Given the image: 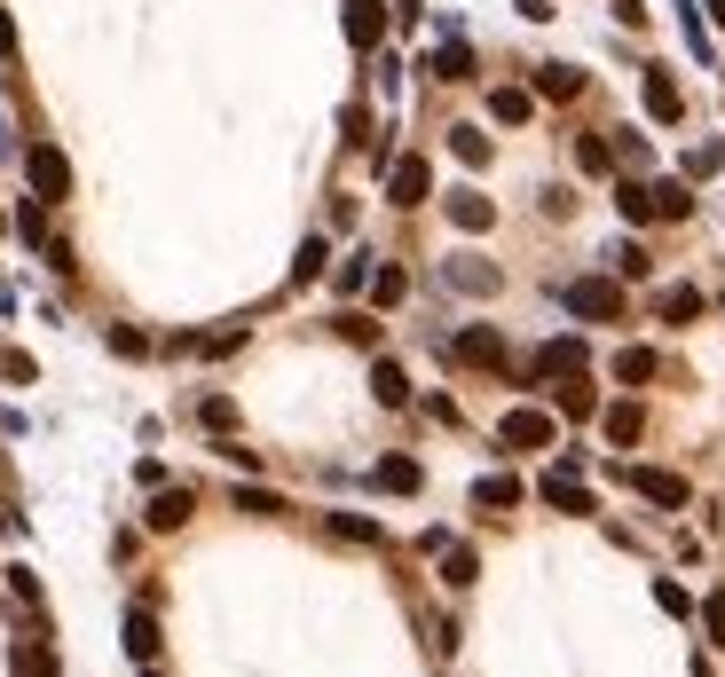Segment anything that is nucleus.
I'll return each mask as SVG.
<instances>
[{
  "mask_svg": "<svg viewBox=\"0 0 725 677\" xmlns=\"http://www.w3.org/2000/svg\"><path fill=\"white\" fill-rule=\"evenodd\" d=\"M537 496L552 504V513H591V489H583V457H560L544 481H537Z\"/></svg>",
  "mask_w": 725,
  "mask_h": 677,
  "instance_id": "obj_4",
  "label": "nucleus"
},
{
  "mask_svg": "<svg viewBox=\"0 0 725 677\" xmlns=\"http://www.w3.org/2000/svg\"><path fill=\"white\" fill-rule=\"evenodd\" d=\"M426 72H434V79H474V48L466 40H442L434 56H426Z\"/></svg>",
  "mask_w": 725,
  "mask_h": 677,
  "instance_id": "obj_18",
  "label": "nucleus"
},
{
  "mask_svg": "<svg viewBox=\"0 0 725 677\" xmlns=\"http://www.w3.org/2000/svg\"><path fill=\"white\" fill-rule=\"evenodd\" d=\"M623 481H631L647 504H663V513H678V504H686V481H678V472H663V465H631Z\"/></svg>",
  "mask_w": 725,
  "mask_h": 677,
  "instance_id": "obj_8",
  "label": "nucleus"
},
{
  "mask_svg": "<svg viewBox=\"0 0 725 677\" xmlns=\"http://www.w3.org/2000/svg\"><path fill=\"white\" fill-rule=\"evenodd\" d=\"M702 308H710V299L695 284H663V299H654V316H663V323H702Z\"/></svg>",
  "mask_w": 725,
  "mask_h": 677,
  "instance_id": "obj_13",
  "label": "nucleus"
},
{
  "mask_svg": "<svg viewBox=\"0 0 725 677\" xmlns=\"http://www.w3.org/2000/svg\"><path fill=\"white\" fill-rule=\"evenodd\" d=\"M24 182H32L40 206H63V197H72V158H63L56 143H32L24 150Z\"/></svg>",
  "mask_w": 725,
  "mask_h": 677,
  "instance_id": "obj_1",
  "label": "nucleus"
},
{
  "mask_svg": "<svg viewBox=\"0 0 725 677\" xmlns=\"http://www.w3.org/2000/svg\"><path fill=\"white\" fill-rule=\"evenodd\" d=\"M615 206H623V221L639 229V221H654V189H647V182H623V189H615Z\"/></svg>",
  "mask_w": 725,
  "mask_h": 677,
  "instance_id": "obj_30",
  "label": "nucleus"
},
{
  "mask_svg": "<svg viewBox=\"0 0 725 677\" xmlns=\"http://www.w3.org/2000/svg\"><path fill=\"white\" fill-rule=\"evenodd\" d=\"M426 189H434L426 158H394V165H386V206H426Z\"/></svg>",
  "mask_w": 725,
  "mask_h": 677,
  "instance_id": "obj_7",
  "label": "nucleus"
},
{
  "mask_svg": "<svg viewBox=\"0 0 725 677\" xmlns=\"http://www.w3.org/2000/svg\"><path fill=\"white\" fill-rule=\"evenodd\" d=\"M237 513H253V520H277V513H284V496H277V489H253V481H245V489H237Z\"/></svg>",
  "mask_w": 725,
  "mask_h": 677,
  "instance_id": "obj_35",
  "label": "nucleus"
},
{
  "mask_svg": "<svg viewBox=\"0 0 725 677\" xmlns=\"http://www.w3.org/2000/svg\"><path fill=\"white\" fill-rule=\"evenodd\" d=\"M362 292H371L379 308H403V292H410V276H403V268H371V284H362Z\"/></svg>",
  "mask_w": 725,
  "mask_h": 677,
  "instance_id": "obj_28",
  "label": "nucleus"
},
{
  "mask_svg": "<svg viewBox=\"0 0 725 677\" xmlns=\"http://www.w3.org/2000/svg\"><path fill=\"white\" fill-rule=\"evenodd\" d=\"M654 189V221H686V213H695V189H686V182H647Z\"/></svg>",
  "mask_w": 725,
  "mask_h": 677,
  "instance_id": "obj_22",
  "label": "nucleus"
},
{
  "mask_svg": "<svg viewBox=\"0 0 725 677\" xmlns=\"http://www.w3.org/2000/svg\"><path fill=\"white\" fill-rule=\"evenodd\" d=\"M371 394L386 402V410H403V402H410V379H403V362H386V355H379V362H371Z\"/></svg>",
  "mask_w": 725,
  "mask_h": 677,
  "instance_id": "obj_19",
  "label": "nucleus"
},
{
  "mask_svg": "<svg viewBox=\"0 0 725 677\" xmlns=\"http://www.w3.org/2000/svg\"><path fill=\"white\" fill-rule=\"evenodd\" d=\"M450 355L466 362V370H505V362H513V355H505V331H497V323H466V331L450 338Z\"/></svg>",
  "mask_w": 725,
  "mask_h": 677,
  "instance_id": "obj_3",
  "label": "nucleus"
},
{
  "mask_svg": "<svg viewBox=\"0 0 725 677\" xmlns=\"http://www.w3.org/2000/svg\"><path fill=\"white\" fill-rule=\"evenodd\" d=\"M0 229H9V213H0Z\"/></svg>",
  "mask_w": 725,
  "mask_h": 677,
  "instance_id": "obj_49",
  "label": "nucleus"
},
{
  "mask_svg": "<svg viewBox=\"0 0 725 677\" xmlns=\"http://www.w3.org/2000/svg\"><path fill=\"white\" fill-rule=\"evenodd\" d=\"M489 119H497V126H529L537 119V95L529 87H497V95H489Z\"/></svg>",
  "mask_w": 725,
  "mask_h": 677,
  "instance_id": "obj_14",
  "label": "nucleus"
},
{
  "mask_svg": "<svg viewBox=\"0 0 725 677\" xmlns=\"http://www.w3.org/2000/svg\"><path fill=\"white\" fill-rule=\"evenodd\" d=\"M710 16H717V24H725V0H710Z\"/></svg>",
  "mask_w": 725,
  "mask_h": 677,
  "instance_id": "obj_47",
  "label": "nucleus"
},
{
  "mask_svg": "<svg viewBox=\"0 0 725 677\" xmlns=\"http://www.w3.org/2000/svg\"><path fill=\"white\" fill-rule=\"evenodd\" d=\"M16 236H24V245H56V236H48V206H40V197H24V213H16Z\"/></svg>",
  "mask_w": 725,
  "mask_h": 677,
  "instance_id": "obj_29",
  "label": "nucleus"
},
{
  "mask_svg": "<svg viewBox=\"0 0 725 677\" xmlns=\"http://www.w3.org/2000/svg\"><path fill=\"white\" fill-rule=\"evenodd\" d=\"M143 677H158V669H150V662H143Z\"/></svg>",
  "mask_w": 725,
  "mask_h": 677,
  "instance_id": "obj_48",
  "label": "nucleus"
},
{
  "mask_svg": "<svg viewBox=\"0 0 725 677\" xmlns=\"http://www.w3.org/2000/svg\"><path fill=\"white\" fill-rule=\"evenodd\" d=\"M568 316L615 323V316H623V284H615V276H576V284H568Z\"/></svg>",
  "mask_w": 725,
  "mask_h": 677,
  "instance_id": "obj_2",
  "label": "nucleus"
},
{
  "mask_svg": "<svg viewBox=\"0 0 725 677\" xmlns=\"http://www.w3.org/2000/svg\"><path fill=\"white\" fill-rule=\"evenodd\" d=\"M323 260H332V245H323V236H308L300 260H292V284H316V276H323Z\"/></svg>",
  "mask_w": 725,
  "mask_h": 677,
  "instance_id": "obj_34",
  "label": "nucleus"
},
{
  "mask_svg": "<svg viewBox=\"0 0 725 677\" xmlns=\"http://www.w3.org/2000/svg\"><path fill=\"white\" fill-rule=\"evenodd\" d=\"M9 591H16L24 606H40V575H32V567H9Z\"/></svg>",
  "mask_w": 725,
  "mask_h": 677,
  "instance_id": "obj_43",
  "label": "nucleus"
},
{
  "mask_svg": "<svg viewBox=\"0 0 725 677\" xmlns=\"http://www.w3.org/2000/svg\"><path fill=\"white\" fill-rule=\"evenodd\" d=\"M379 24H386L379 0H347V40H355V48H379Z\"/></svg>",
  "mask_w": 725,
  "mask_h": 677,
  "instance_id": "obj_21",
  "label": "nucleus"
},
{
  "mask_svg": "<svg viewBox=\"0 0 725 677\" xmlns=\"http://www.w3.org/2000/svg\"><path fill=\"white\" fill-rule=\"evenodd\" d=\"M654 606H663V615H695V599H686L678 583H654Z\"/></svg>",
  "mask_w": 725,
  "mask_h": 677,
  "instance_id": "obj_42",
  "label": "nucleus"
},
{
  "mask_svg": "<svg viewBox=\"0 0 725 677\" xmlns=\"http://www.w3.org/2000/svg\"><path fill=\"white\" fill-rule=\"evenodd\" d=\"M576 370H591L583 338H544V347L529 355V379H576Z\"/></svg>",
  "mask_w": 725,
  "mask_h": 677,
  "instance_id": "obj_5",
  "label": "nucleus"
},
{
  "mask_svg": "<svg viewBox=\"0 0 725 677\" xmlns=\"http://www.w3.org/2000/svg\"><path fill=\"white\" fill-rule=\"evenodd\" d=\"M552 433H560V418H552V410H505L497 442H505V450H552Z\"/></svg>",
  "mask_w": 725,
  "mask_h": 677,
  "instance_id": "obj_6",
  "label": "nucleus"
},
{
  "mask_svg": "<svg viewBox=\"0 0 725 677\" xmlns=\"http://www.w3.org/2000/svg\"><path fill=\"white\" fill-rule=\"evenodd\" d=\"M245 331H206V338H182V355H237Z\"/></svg>",
  "mask_w": 725,
  "mask_h": 677,
  "instance_id": "obj_36",
  "label": "nucleus"
},
{
  "mask_svg": "<svg viewBox=\"0 0 725 677\" xmlns=\"http://www.w3.org/2000/svg\"><path fill=\"white\" fill-rule=\"evenodd\" d=\"M450 284L457 292H497V268L489 260H450Z\"/></svg>",
  "mask_w": 725,
  "mask_h": 677,
  "instance_id": "obj_27",
  "label": "nucleus"
},
{
  "mask_svg": "<svg viewBox=\"0 0 725 677\" xmlns=\"http://www.w3.org/2000/svg\"><path fill=\"white\" fill-rule=\"evenodd\" d=\"M340 338H355V347H371V338H379V323H371V316H355V308H347V316H340Z\"/></svg>",
  "mask_w": 725,
  "mask_h": 677,
  "instance_id": "obj_39",
  "label": "nucleus"
},
{
  "mask_svg": "<svg viewBox=\"0 0 725 677\" xmlns=\"http://www.w3.org/2000/svg\"><path fill=\"white\" fill-rule=\"evenodd\" d=\"M418 457H379V489H394V496H418Z\"/></svg>",
  "mask_w": 725,
  "mask_h": 677,
  "instance_id": "obj_23",
  "label": "nucleus"
},
{
  "mask_svg": "<svg viewBox=\"0 0 725 677\" xmlns=\"http://www.w3.org/2000/svg\"><path fill=\"white\" fill-rule=\"evenodd\" d=\"M537 95H544V103H576V95H583V72H576V63H544V72H537Z\"/></svg>",
  "mask_w": 725,
  "mask_h": 677,
  "instance_id": "obj_15",
  "label": "nucleus"
},
{
  "mask_svg": "<svg viewBox=\"0 0 725 677\" xmlns=\"http://www.w3.org/2000/svg\"><path fill=\"white\" fill-rule=\"evenodd\" d=\"M323 528H332L340 544H379V520H362V513H332Z\"/></svg>",
  "mask_w": 725,
  "mask_h": 677,
  "instance_id": "obj_31",
  "label": "nucleus"
},
{
  "mask_svg": "<svg viewBox=\"0 0 725 677\" xmlns=\"http://www.w3.org/2000/svg\"><path fill=\"white\" fill-rule=\"evenodd\" d=\"M474 504H481V513H513V504H520V481H513V472H481V481H474Z\"/></svg>",
  "mask_w": 725,
  "mask_h": 677,
  "instance_id": "obj_16",
  "label": "nucleus"
},
{
  "mask_svg": "<svg viewBox=\"0 0 725 677\" xmlns=\"http://www.w3.org/2000/svg\"><path fill=\"white\" fill-rule=\"evenodd\" d=\"M442 213H450L457 229H466V236H481V229H497V206H489L481 189H450V197H442Z\"/></svg>",
  "mask_w": 725,
  "mask_h": 677,
  "instance_id": "obj_9",
  "label": "nucleus"
},
{
  "mask_svg": "<svg viewBox=\"0 0 725 677\" xmlns=\"http://www.w3.org/2000/svg\"><path fill=\"white\" fill-rule=\"evenodd\" d=\"M639 95H647V111L663 119V126H678V119H686V95H678V79L663 72V63H654V72L639 79Z\"/></svg>",
  "mask_w": 725,
  "mask_h": 677,
  "instance_id": "obj_10",
  "label": "nucleus"
},
{
  "mask_svg": "<svg viewBox=\"0 0 725 677\" xmlns=\"http://www.w3.org/2000/svg\"><path fill=\"white\" fill-rule=\"evenodd\" d=\"M576 165H583V174H607V165H615V150L600 143V134H583V143H576Z\"/></svg>",
  "mask_w": 725,
  "mask_h": 677,
  "instance_id": "obj_37",
  "label": "nucleus"
},
{
  "mask_svg": "<svg viewBox=\"0 0 725 677\" xmlns=\"http://www.w3.org/2000/svg\"><path fill=\"white\" fill-rule=\"evenodd\" d=\"M189 513H197V496H189V489H158V496H150V513H143V520H150L158 536H174V528H182Z\"/></svg>",
  "mask_w": 725,
  "mask_h": 677,
  "instance_id": "obj_12",
  "label": "nucleus"
},
{
  "mask_svg": "<svg viewBox=\"0 0 725 677\" xmlns=\"http://www.w3.org/2000/svg\"><path fill=\"white\" fill-rule=\"evenodd\" d=\"M0 379H9V386H32V355L9 347V355H0Z\"/></svg>",
  "mask_w": 725,
  "mask_h": 677,
  "instance_id": "obj_44",
  "label": "nucleus"
},
{
  "mask_svg": "<svg viewBox=\"0 0 725 677\" xmlns=\"http://www.w3.org/2000/svg\"><path fill=\"white\" fill-rule=\"evenodd\" d=\"M552 410H560V418H591V410H600V402H591V386H583V370H576V379H560Z\"/></svg>",
  "mask_w": 725,
  "mask_h": 677,
  "instance_id": "obj_24",
  "label": "nucleus"
},
{
  "mask_svg": "<svg viewBox=\"0 0 725 677\" xmlns=\"http://www.w3.org/2000/svg\"><path fill=\"white\" fill-rule=\"evenodd\" d=\"M450 158L457 165H489V134L481 126H450Z\"/></svg>",
  "mask_w": 725,
  "mask_h": 677,
  "instance_id": "obj_25",
  "label": "nucleus"
},
{
  "mask_svg": "<svg viewBox=\"0 0 725 677\" xmlns=\"http://www.w3.org/2000/svg\"><path fill=\"white\" fill-rule=\"evenodd\" d=\"M371 284V253H355V260H340V292H362Z\"/></svg>",
  "mask_w": 725,
  "mask_h": 677,
  "instance_id": "obj_38",
  "label": "nucleus"
},
{
  "mask_svg": "<svg viewBox=\"0 0 725 677\" xmlns=\"http://www.w3.org/2000/svg\"><path fill=\"white\" fill-rule=\"evenodd\" d=\"M126 654L158 662V615H150V606H126Z\"/></svg>",
  "mask_w": 725,
  "mask_h": 677,
  "instance_id": "obj_17",
  "label": "nucleus"
},
{
  "mask_svg": "<svg viewBox=\"0 0 725 677\" xmlns=\"http://www.w3.org/2000/svg\"><path fill=\"white\" fill-rule=\"evenodd\" d=\"M615 276H647V253L639 245H615Z\"/></svg>",
  "mask_w": 725,
  "mask_h": 677,
  "instance_id": "obj_45",
  "label": "nucleus"
},
{
  "mask_svg": "<svg viewBox=\"0 0 725 677\" xmlns=\"http://www.w3.org/2000/svg\"><path fill=\"white\" fill-rule=\"evenodd\" d=\"M111 355H150V338H143L135 323H119V331H111Z\"/></svg>",
  "mask_w": 725,
  "mask_h": 677,
  "instance_id": "obj_41",
  "label": "nucleus"
},
{
  "mask_svg": "<svg viewBox=\"0 0 725 677\" xmlns=\"http://www.w3.org/2000/svg\"><path fill=\"white\" fill-rule=\"evenodd\" d=\"M434 559H442V583H450V591H466V583H474V575H481V559H474V544H442Z\"/></svg>",
  "mask_w": 725,
  "mask_h": 677,
  "instance_id": "obj_20",
  "label": "nucleus"
},
{
  "mask_svg": "<svg viewBox=\"0 0 725 677\" xmlns=\"http://www.w3.org/2000/svg\"><path fill=\"white\" fill-rule=\"evenodd\" d=\"M0 56H16V24H9V9H0Z\"/></svg>",
  "mask_w": 725,
  "mask_h": 677,
  "instance_id": "obj_46",
  "label": "nucleus"
},
{
  "mask_svg": "<svg viewBox=\"0 0 725 677\" xmlns=\"http://www.w3.org/2000/svg\"><path fill=\"white\" fill-rule=\"evenodd\" d=\"M600 433H607L615 450H631L639 433H647V410H639V402H607V410H600Z\"/></svg>",
  "mask_w": 725,
  "mask_h": 677,
  "instance_id": "obj_11",
  "label": "nucleus"
},
{
  "mask_svg": "<svg viewBox=\"0 0 725 677\" xmlns=\"http://www.w3.org/2000/svg\"><path fill=\"white\" fill-rule=\"evenodd\" d=\"M16 677H56V654H48V638H24V647H16Z\"/></svg>",
  "mask_w": 725,
  "mask_h": 677,
  "instance_id": "obj_32",
  "label": "nucleus"
},
{
  "mask_svg": "<svg viewBox=\"0 0 725 677\" xmlns=\"http://www.w3.org/2000/svg\"><path fill=\"white\" fill-rule=\"evenodd\" d=\"M607 370H615L623 386H647V379H654V347H623V355H615Z\"/></svg>",
  "mask_w": 725,
  "mask_h": 677,
  "instance_id": "obj_26",
  "label": "nucleus"
},
{
  "mask_svg": "<svg viewBox=\"0 0 725 677\" xmlns=\"http://www.w3.org/2000/svg\"><path fill=\"white\" fill-rule=\"evenodd\" d=\"M197 426H206V433H229V426H237V402H229V394H206V402H197Z\"/></svg>",
  "mask_w": 725,
  "mask_h": 677,
  "instance_id": "obj_33",
  "label": "nucleus"
},
{
  "mask_svg": "<svg viewBox=\"0 0 725 677\" xmlns=\"http://www.w3.org/2000/svg\"><path fill=\"white\" fill-rule=\"evenodd\" d=\"M702 630H710L717 647H725V591H710V599H702Z\"/></svg>",
  "mask_w": 725,
  "mask_h": 677,
  "instance_id": "obj_40",
  "label": "nucleus"
}]
</instances>
